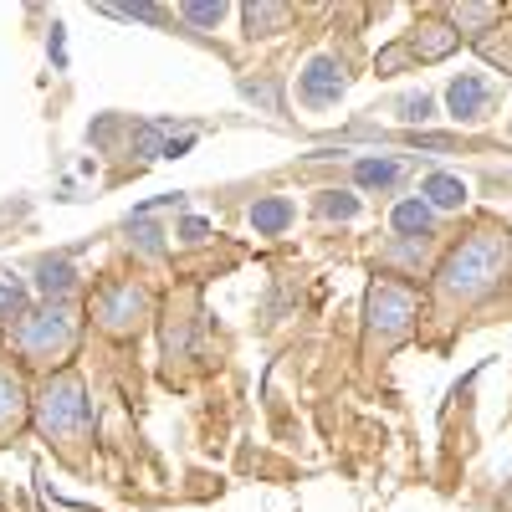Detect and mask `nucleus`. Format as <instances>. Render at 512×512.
I'll return each instance as SVG.
<instances>
[{
	"instance_id": "4468645a",
	"label": "nucleus",
	"mask_w": 512,
	"mask_h": 512,
	"mask_svg": "<svg viewBox=\"0 0 512 512\" xmlns=\"http://www.w3.org/2000/svg\"><path fill=\"white\" fill-rule=\"evenodd\" d=\"M292 21V11L287 6H246V31L256 36V31H282Z\"/></svg>"
},
{
	"instance_id": "2eb2a0df",
	"label": "nucleus",
	"mask_w": 512,
	"mask_h": 512,
	"mask_svg": "<svg viewBox=\"0 0 512 512\" xmlns=\"http://www.w3.org/2000/svg\"><path fill=\"white\" fill-rule=\"evenodd\" d=\"M26 313V282L0 272V318H21Z\"/></svg>"
},
{
	"instance_id": "f03ea898",
	"label": "nucleus",
	"mask_w": 512,
	"mask_h": 512,
	"mask_svg": "<svg viewBox=\"0 0 512 512\" xmlns=\"http://www.w3.org/2000/svg\"><path fill=\"white\" fill-rule=\"evenodd\" d=\"M11 344L31 359V364H57L77 349V313L72 303L52 297L47 308H26L11 328Z\"/></svg>"
},
{
	"instance_id": "20e7f679",
	"label": "nucleus",
	"mask_w": 512,
	"mask_h": 512,
	"mask_svg": "<svg viewBox=\"0 0 512 512\" xmlns=\"http://www.w3.org/2000/svg\"><path fill=\"white\" fill-rule=\"evenodd\" d=\"M415 292L400 282H374L369 287V349H395L400 338L415 328Z\"/></svg>"
},
{
	"instance_id": "1a4fd4ad",
	"label": "nucleus",
	"mask_w": 512,
	"mask_h": 512,
	"mask_svg": "<svg viewBox=\"0 0 512 512\" xmlns=\"http://www.w3.org/2000/svg\"><path fill=\"white\" fill-rule=\"evenodd\" d=\"M446 103H451V113H456V118H482V113H487V103H492V88H487V82H482L477 72H461V77L451 82Z\"/></svg>"
},
{
	"instance_id": "f257e3e1",
	"label": "nucleus",
	"mask_w": 512,
	"mask_h": 512,
	"mask_svg": "<svg viewBox=\"0 0 512 512\" xmlns=\"http://www.w3.org/2000/svg\"><path fill=\"white\" fill-rule=\"evenodd\" d=\"M512 267V231L507 226H477L436 272V292L446 303H482L502 287Z\"/></svg>"
},
{
	"instance_id": "9d476101",
	"label": "nucleus",
	"mask_w": 512,
	"mask_h": 512,
	"mask_svg": "<svg viewBox=\"0 0 512 512\" xmlns=\"http://www.w3.org/2000/svg\"><path fill=\"white\" fill-rule=\"evenodd\" d=\"M251 226H256V236H282V231L292 226V200H287V195L256 200V205H251Z\"/></svg>"
},
{
	"instance_id": "7ed1b4c3",
	"label": "nucleus",
	"mask_w": 512,
	"mask_h": 512,
	"mask_svg": "<svg viewBox=\"0 0 512 512\" xmlns=\"http://www.w3.org/2000/svg\"><path fill=\"white\" fill-rule=\"evenodd\" d=\"M36 425H41V436L57 441V446H77L82 436H88L93 405H88V390H82L77 374H57V379L41 384V395H36Z\"/></svg>"
},
{
	"instance_id": "6ab92c4d",
	"label": "nucleus",
	"mask_w": 512,
	"mask_h": 512,
	"mask_svg": "<svg viewBox=\"0 0 512 512\" xmlns=\"http://www.w3.org/2000/svg\"><path fill=\"white\" fill-rule=\"evenodd\" d=\"M318 210H323V216H338V221H349V216H359V200H354V195H338V190H333V195H323V200H318Z\"/></svg>"
},
{
	"instance_id": "9b49d317",
	"label": "nucleus",
	"mask_w": 512,
	"mask_h": 512,
	"mask_svg": "<svg viewBox=\"0 0 512 512\" xmlns=\"http://www.w3.org/2000/svg\"><path fill=\"white\" fill-rule=\"evenodd\" d=\"M400 175H405L400 159H359V164H354V180H359L364 190H390Z\"/></svg>"
},
{
	"instance_id": "0eeeda50",
	"label": "nucleus",
	"mask_w": 512,
	"mask_h": 512,
	"mask_svg": "<svg viewBox=\"0 0 512 512\" xmlns=\"http://www.w3.org/2000/svg\"><path fill=\"white\" fill-rule=\"evenodd\" d=\"M21 420H26V384L6 359H0V446H6V436H16Z\"/></svg>"
},
{
	"instance_id": "4be33fe9",
	"label": "nucleus",
	"mask_w": 512,
	"mask_h": 512,
	"mask_svg": "<svg viewBox=\"0 0 512 512\" xmlns=\"http://www.w3.org/2000/svg\"><path fill=\"white\" fill-rule=\"evenodd\" d=\"M180 236H185V241H205V236H210V226H205V221H185V226H180Z\"/></svg>"
},
{
	"instance_id": "aec40b11",
	"label": "nucleus",
	"mask_w": 512,
	"mask_h": 512,
	"mask_svg": "<svg viewBox=\"0 0 512 512\" xmlns=\"http://www.w3.org/2000/svg\"><path fill=\"white\" fill-rule=\"evenodd\" d=\"M226 16V6L216 0V6H185V21H195V26H216Z\"/></svg>"
},
{
	"instance_id": "ddd939ff",
	"label": "nucleus",
	"mask_w": 512,
	"mask_h": 512,
	"mask_svg": "<svg viewBox=\"0 0 512 512\" xmlns=\"http://www.w3.org/2000/svg\"><path fill=\"white\" fill-rule=\"evenodd\" d=\"M461 200H466V185L456 175H431L425 180V205L431 210H456Z\"/></svg>"
},
{
	"instance_id": "dca6fc26",
	"label": "nucleus",
	"mask_w": 512,
	"mask_h": 512,
	"mask_svg": "<svg viewBox=\"0 0 512 512\" xmlns=\"http://www.w3.org/2000/svg\"><path fill=\"white\" fill-rule=\"evenodd\" d=\"M451 16H456V26H466L472 36H482V31H492V26H497V16H502V11H497V6H456Z\"/></svg>"
},
{
	"instance_id": "a211bd4d",
	"label": "nucleus",
	"mask_w": 512,
	"mask_h": 512,
	"mask_svg": "<svg viewBox=\"0 0 512 512\" xmlns=\"http://www.w3.org/2000/svg\"><path fill=\"white\" fill-rule=\"evenodd\" d=\"M395 113H400L405 123H425V118L436 113V103L425 98V93H410V98H400V103H395Z\"/></svg>"
},
{
	"instance_id": "f3484780",
	"label": "nucleus",
	"mask_w": 512,
	"mask_h": 512,
	"mask_svg": "<svg viewBox=\"0 0 512 512\" xmlns=\"http://www.w3.org/2000/svg\"><path fill=\"white\" fill-rule=\"evenodd\" d=\"M67 282H72V267L62 262V256H57V262H41V267H36V287L47 292V297H52V292L62 297V292H67Z\"/></svg>"
},
{
	"instance_id": "6e6552de",
	"label": "nucleus",
	"mask_w": 512,
	"mask_h": 512,
	"mask_svg": "<svg viewBox=\"0 0 512 512\" xmlns=\"http://www.w3.org/2000/svg\"><path fill=\"white\" fill-rule=\"evenodd\" d=\"M456 41H461V31L456 26H446V21H425V26H415V36H410V57H420V62H441V57H451L456 52Z\"/></svg>"
},
{
	"instance_id": "423d86ee",
	"label": "nucleus",
	"mask_w": 512,
	"mask_h": 512,
	"mask_svg": "<svg viewBox=\"0 0 512 512\" xmlns=\"http://www.w3.org/2000/svg\"><path fill=\"white\" fill-rule=\"evenodd\" d=\"M344 98V67H338L333 57H313L308 72H303V103L313 108H328Z\"/></svg>"
},
{
	"instance_id": "39448f33",
	"label": "nucleus",
	"mask_w": 512,
	"mask_h": 512,
	"mask_svg": "<svg viewBox=\"0 0 512 512\" xmlns=\"http://www.w3.org/2000/svg\"><path fill=\"white\" fill-rule=\"evenodd\" d=\"M88 308H93L98 328H108L113 338H128L149 323V292L134 287V282H103Z\"/></svg>"
},
{
	"instance_id": "f8f14e48",
	"label": "nucleus",
	"mask_w": 512,
	"mask_h": 512,
	"mask_svg": "<svg viewBox=\"0 0 512 512\" xmlns=\"http://www.w3.org/2000/svg\"><path fill=\"white\" fill-rule=\"evenodd\" d=\"M431 221H436V210L425 205V200H400L395 205V231L410 236V241H420L425 231H431Z\"/></svg>"
},
{
	"instance_id": "412c9836",
	"label": "nucleus",
	"mask_w": 512,
	"mask_h": 512,
	"mask_svg": "<svg viewBox=\"0 0 512 512\" xmlns=\"http://www.w3.org/2000/svg\"><path fill=\"white\" fill-rule=\"evenodd\" d=\"M113 16H134V21H159V6H113Z\"/></svg>"
}]
</instances>
